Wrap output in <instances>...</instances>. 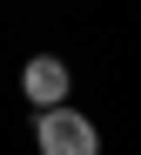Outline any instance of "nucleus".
I'll return each instance as SVG.
<instances>
[{"instance_id":"obj_2","label":"nucleus","mask_w":141,"mask_h":155,"mask_svg":"<svg viewBox=\"0 0 141 155\" xmlns=\"http://www.w3.org/2000/svg\"><path fill=\"white\" fill-rule=\"evenodd\" d=\"M67 88H74V74H67V61H61V54H34V61L20 68V94L34 101V115H40V108H61Z\"/></svg>"},{"instance_id":"obj_1","label":"nucleus","mask_w":141,"mask_h":155,"mask_svg":"<svg viewBox=\"0 0 141 155\" xmlns=\"http://www.w3.org/2000/svg\"><path fill=\"white\" fill-rule=\"evenodd\" d=\"M34 148L40 155H101V128L81 115L74 101H61V108L34 115Z\"/></svg>"}]
</instances>
